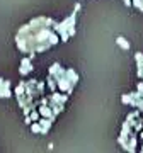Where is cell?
<instances>
[{"instance_id":"cell-2","label":"cell","mask_w":143,"mask_h":153,"mask_svg":"<svg viewBox=\"0 0 143 153\" xmlns=\"http://www.w3.org/2000/svg\"><path fill=\"white\" fill-rule=\"evenodd\" d=\"M9 88H10V82L0 78V97H9L10 95V90Z\"/></svg>"},{"instance_id":"cell-3","label":"cell","mask_w":143,"mask_h":153,"mask_svg":"<svg viewBox=\"0 0 143 153\" xmlns=\"http://www.w3.org/2000/svg\"><path fill=\"white\" fill-rule=\"evenodd\" d=\"M31 70H33V65H31V58H24V60L21 61V68H19L21 75H28Z\"/></svg>"},{"instance_id":"cell-4","label":"cell","mask_w":143,"mask_h":153,"mask_svg":"<svg viewBox=\"0 0 143 153\" xmlns=\"http://www.w3.org/2000/svg\"><path fill=\"white\" fill-rule=\"evenodd\" d=\"M38 123H39V128H41V134H46V133L50 131L51 119H38Z\"/></svg>"},{"instance_id":"cell-6","label":"cell","mask_w":143,"mask_h":153,"mask_svg":"<svg viewBox=\"0 0 143 153\" xmlns=\"http://www.w3.org/2000/svg\"><path fill=\"white\" fill-rule=\"evenodd\" d=\"M31 129H33L34 133H39V134H41V128H39V123H34V124L31 126Z\"/></svg>"},{"instance_id":"cell-8","label":"cell","mask_w":143,"mask_h":153,"mask_svg":"<svg viewBox=\"0 0 143 153\" xmlns=\"http://www.w3.org/2000/svg\"><path fill=\"white\" fill-rule=\"evenodd\" d=\"M142 152H143V146H142Z\"/></svg>"},{"instance_id":"cell-5","label":"cell","mask_w":143,"mask_h":153,"mask_svg":"<svg viewBox=\"0 0 143 153\" xmlns=\"http://www.w3.org/2000/svg\"><path fill=\"white\" fill-rule=\"evenodd\" d=\"M116 43L119 44V46L124 49V51H128V49H130V44H128V41H126L124 38H118V39H116Z\"/></svg>"},{"instance_id":"cell-7","label":"cell","mask_w":143,"mask_h":153,"mask_svg":"<svg viewBox=\"0 0 143 153\" xmlns=\"http://www.w3.org/2000/svg\"><path fill=\"white\" fill-rule=\"evenodd\" d=\"M124 4H126V7H131V0H124Z\"/></svg>"},{"instance_id":"cell-1","label":"cell","mask_w":143,"mask_h":153,"mask_svg":"<svg viewBox=\"0 0 143 153\" xmlns=\"http://www.w3.org/2000/svg\"><path fill=\"white\" fill-rule=\"evenodd\" d=\"M123 102L124 104L136 105L140 111H143V94L135 92V94H130V95H123Z\"/></svg>"}]
</instances>
